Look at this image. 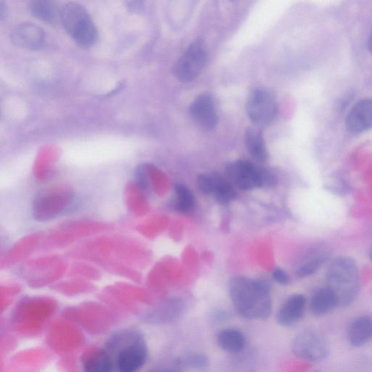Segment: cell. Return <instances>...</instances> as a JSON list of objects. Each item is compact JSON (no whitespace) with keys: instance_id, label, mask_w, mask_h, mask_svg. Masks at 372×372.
I'll return each mask as SVG.
<instances>
[{"instance_id":"ac0fdd59","label":"cell","mask_w":372,"mask_h":372,"mask_svg":"<svg viewBox=\"0 0 372 372\" xmlns=\"http://www.w3.org/2000/svg\"><path fill=\"white\" fill-rule=\"evenodd\" d=\"M115 366L110 356L105 351L94 352L84 362V372H113Z\"/></svg>"},{"instance_id":"7402d4cb","label":"cell","mask_w":372,"mask_h":372,"mask_svg":"<svg viewBox=\"0 0 372 372\" xmlns=\"http://www.w3.org/2000/svg\"><path fill=\"white\" fill-rule=\"evenodd\" d=\"M213 195L218 203L222 205H227L234 201L237 197V192L235 186L222 178Z\"/></svg>"},{"instance_id":"83f0119b","label":"cell","mask_w":372,"mask_h":372,"mask_svg":"<svg viewBox=\"0 0 372 372\" xmlns=\"http://www.w3.org/2000/svg\"><path fill=\"white\" fill-rule=\"evenodd\" d=\"M6 9L4 4L3 2H0V18H1V19L4 18L6 16Z\"/></svg>"},{"instance_id":"d4e9b609","label":"cell","mask_w":372,"mask_h":372,"mask_svg":"<svg viewBox=\"0 0 372 372\" xmlns=\"http://www.w3.org/2000/svg\"><path fill=\"white\" fill-rule=\"evenodd\" d=\"M184 368L181 358L170 362L158 366L149 372H184Z\"/></svg>"},{"instance_id":"f546056e","label":"cell","mask_w":372,"mask_h":372,"mask_svg":"<svg viewBox=\"0 0 372 372\" xmlns=\"http://www.w3.org/2000/svg\"><path fill=\"white\" fill-rule=\"evenodd\" d=\"M315 372H318V371H315Z\"/></svg>"},{"instance_id":"2e32d148","label":"cell","mask_w":372,"mask_h":372,"mask_svg":"<svg viewBox=\"0 0 372 372\" xmlns=\"http://www.w3.org/2000/svg\"><path fill=\"white\" fill-rule=\"evenodd\" d=\"M218 346L229 354L242 352L246 346V338L244 334L235 328L221 330L216 337Z\"/></svg>"},{"instance_id":"8992f818","label":"cell","mask_w":372,"mask_h":372,"mask_svg":"<svg viewBox=\"0 0 372 372\" xmlns=\"http://www.w3.org/2000/svg\"><path fill=\"white\" fill-rule=\"evenodd\" d=\"M292 351L301 360L320 362L329 356L330 345L322 332L309 329L295 336L292 343Z\"/></svg>"},{"instance_id":"d6986e66","label":"cell","mask_w":372,"mask_h":372,"mask_svg":"<svg viewBox=\"0 0 372 372\" xmlns=\"http://www.w3.org/2000/svg\"><path fill=\"white\" fill-rule=\"evenodd\" d=\"M329 252L323 249L315 253L307 261L300 266L296 271V275L299 278H305L312 275L328 261Z\"/></svg>"},{"instance_id":"5b68a950","label":"cell","mask_w":372,"mask_h":372,"mask_svg":"<svg viewBox=\"0 0 372 372\" xmlns=\"http://www.w3.org/2000/svg\"><path fill=\"white\" fill-rule=\"evenodd\" d=\"M226 176L234 186L244 191L272 188L277 184V179L271 171L244 160L229 164L226 167Z\"/></svg>"},{"instance_id":"cb8c5ba5","label":"cell","mask_w":372,"mask_h":372,"mask_svg":"<svg viewBox=\"0 0 372 372\" xmlns=\"http://www.w3.org/2000/svg\"><path fill=\"white\" fill-rule=\"evenodd\" d=\"M184 367H188L194 370H203L210 363L208 356L203 353L190 354L186 357L181 359Z\"/></svg>"},{"instance_id":"52a82bcc","label":"cell","mask_w":372,"mask_h":372,"mask_svg":"<svg viewBox=\"0 0 372 372\" xmlns=\"http://www.w3.org/2000/svg\"><path fill=\"white\" fill-rule=\"evenodd\" d=\"M278 103L274 94L265 89H257L250 94L247 103V113L257 128L270 125L278 113Z\"/></svg>"},{"instance_id":"ffe728a7","label":"cell","mask_w":372,"mask_h":372,"mask_svg":"<svg viewBox=\"0 0 372 372\" xmlns=\"http://www.w3.org/2000/svg\"><path fill=\"white\" fill-rule=\"evenodd\" d=\"M183 306L179 304L169 305L163 309L154 312L150 317V324L165 325L169 324L178 320L182 315Z\"/></svg>"},{"instance_id":"3957f363","label":"cell","mask_w":372,"mask_h":372,"mask_svg":"<svg viewBox=\"0 0 372 372\" xmlns=\"http://www.w3.org/2000/svg\"><path fill=\"white\" fill-rule=\"evenodd\" d=\"M327 287L336 295L339 307H348L356 300L360 288V274L356 261L339 256L329 264L326 272Z\"/></svg>"},{"instance_id":"8fae6325","label":"cell","mask_w":372,"mask_h":372,"mask_svg":"<svg viewBox=\"0 0 372 372\" xmlns=\"http://www.w3.org/2000/svg\"><path fill=\"white\" fill-rule=\"evenodd\" d=\"M348 131L361 134L372 128V98L357 102L348 113L346 120Z\"/></svg>"},{"instance_id":"7c38bea8","label":"cell","mask_w":372,"mask_h":372,"mask_svg":"<svg viewBox=\"0 0 372 372\" xmlns=\"http://www.w3.org/2000/svg\"><path fill=\"white\" fill-rule=\"evenodd\" d=\"M306 298L297 294L290 297L280 308L277 321L282 327H292L298 324L304 317Z\"/></svg>"},{"instance_id":"277c9868","label":"cell","mask_w":372,"mask_h":372,"mask_svg":"<svg viewBox=\"0 0 372 372\" xmlns=\"http://www.w3.org/2000/svg\"><path fill=\"white\" fill-rule=\"evenodd\" d=\"M61 22L66 31L81 47L88 49L98 40V28L87 9L69 3L61 9Z\"/></svg>"},{"instance_id":"30bf717a","label":"cell","mask_w":372,"mask_h":372,"mask_svg":"<svg viewBox=\"0 0 372 372\" xmlns=\"http://www.w3.org/2000/svg\"><path fill=\"white\" fill-rule=\"evenodd\" d=\"M12 43L28 50H38L45 41V34L39 26L30 22L17 25L11 34Z\"/></svg>"},{"instance_id":"4316f807","label":"cell","mask_w":372,"mask_h":372,"mask_svg":"<svg viewBox=\"0 0 372 372\" xmlns=\"http://www.w3.org/2000/svg\"><path fill=\"white\" fill-rule=\"evenodd\" d=\"M367 49L370 53H372V30L369 34L368 38L367 40Z\"/></svg>"},{"instance_id":"6da1fadb","label":"cell","mask_w":372,"mask_h":372,"mask_svg":"<svg viewBox=\"0 0 372 372\" xmlns=\"http://www.w3.org/2000/svg\"><path fill=\"white\" fill-rule=\"evenodd\" d=\"M229 293L241 317L265 320L271 316L272 300L269 286L266 282L235 277L229 283Z\"/></svg>"},{"instance_id":"5bb4252c","label":"cell","mask_w":372,"mask_h":372,"mask_svg":"<svg viewBox=\"0 0 372 372\" xmlns=\"http://www.w3.org/2000/svg\"><path fill=\"white\" fill-rule=\"evenodd\" d=\"M338 306L337 297L327 286L315 292L310 303V311L315 317L325 316Z\"/></svg>"},{"instance_id":"484cf974","label":"cell","mask_w":372,"mask_h":372,"mask_svg":"<svg viewBox=\"0 0 372 372\" xmlns=\"http://www.w3.org/2000/svg\"><path fill=\"white\" fill-rule=\"evenodd\" d=\"M273 278L281 285H287L291 282L289 274L281 269H276L274 271Z\"/></svg>"},{"instance_id":"9c48e42d","label":"cell","mask_w":372,"mask_h":372,"mask_svg":"<svg viewBox=\"0 0 372 372\" xmlns=\"http://www.w3.org/2000/svg\"><path fill=\"white\" fill-rule=\"evenodd\" d=\"M190 115L198 127L205 130H215L218 124V113L213 96L209 93L200 94L191 103Z\"/></svg>"},{"instance_id":"4fadbf2b","label":"cell","mask_w":372,"mask_h":372,"mask_svg":"<svg viewBox=\"0 0 372 372\" xmlns=\"http://www.w3.org/2000/svg\"><path fill=\"white\" fill-rule=\"evenodd\" d=\"M349 344L360 348L372 339V317L364 315L354 320L347 330Z\"/></svg>"},{"instance_id":"7a4b0ae2","label":"cell","mask_w":372,"mask_h":372,"mask_svg":"<svg viewBox=\"0 0 372 372\" xmlns=\"http://www.w3.org/2000/svg\"><path fill=\"white\" fill-rule=\"evenodd\" d=\"M105 351L119 372H137L144 366L148 357L145 338L135 330H123L112 335Z\"/></svg>"},{"instance_id":"e0dca14e","label":"cell","mask_w":372,"mask_h":372,"mask_svg":"<svg viewBox=\"0 0 372 372\" xmlns=\"http://www.w3.org/2000/svg\"><path fill=\"white\" fill-rule=\"evenodd\" d=\"M30 10L35 18L46 23L55 24L58 21H61V11L53 2L45 0L35 1L31 4Z\"/></svg>"},{"instance_id":"9a60e30c","label":"cell","mask_w":372,"mask_h":372,"mask_svg":"<svg viewBox=\"0 0 372 372\" xmlns=\"http://www.w3.org/2000/svg\"><path fill=\"white\" fill-rule=\"evenodd\" d=\"M245 145L249 154L257 161L265 162L269 159V152L262 130L250 127L245 132Z\"/></svg>"},{"instance_id":"44dd1931","label":"cell","mask_w":372,"mask_h":372,"mask_svg":"<svg viewBox=\"0 0 372 372\" xmlns=\"http://www.w3.org/2000/svg\"><path fill=\"white\" fill-rule=\"evenodd\" d=\"M176 195V208L181 213L191 212L195 207L193 193L184 185L178 184L175 188Z\"/></svg>"},{"instance_id":"f1b7e54d","label":"cell","mask_w":372,"mask_h":372,"mask_svg":"<svg viewBox=\"0 0 372 372\" xmlns=\"http://www.w3.org/2000/svg\"><path fill=\"white\" fill-rule=\"evenodd\" d=\"M369 256H370V259L372 261V248H371V249L370 251Z\"/></svg>"},{"instance_id":"ba28073f","label":"cell","mask_w":372,"mask_h":372,"mask_svg":"<svg viewBox=\"0 0 372 372\" xmlns=\"http://www.w3.org/2000/svg\"><path fill=\"white\" fill-rule=\"evenodd\" d=\"M208 60L205 45L202 40L193 41L177 62L174 74L184 83L194 80L204 69Z\"/></svg>"},{"instance_id":"603a6c76","label":"cell","mask_w":372,"mask_h":372,"mask_svg":"<svg viewBox=\"0 0 372 372\" xmlns=\"http://www.w3.org/2000/svg\"><path fill=\"white\" fill-rule=\"evenodd\" d=\"M222 179V177L217 174H203L198 176L197 186L200 191L204 194L213 195Z\"/></svg>"}]
</instances>
